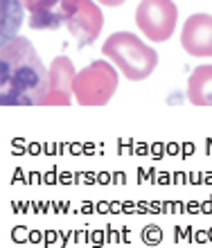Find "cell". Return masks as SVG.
<instances>
[{"label":"cell","mask_w":212,"mask_h":248,"mask_svg":"<svg viewBox=\"0 0 212 248\" xmlns=\"http://www.w3.org/2000/svg\"><path fill=\"white\" fill-rule=\"evenodd\" d=\"M23 7L30 12L32 30H59L63 25L61 0H23Z\"/></svg>","instance_id":"obj_8"},{"label":"cell","mask_w":212,"mask_h":248,"mask_svg":"<svg viewBox=\"0 0 212 248\" xmlns=\"http://www.w3.org/2000/svg\"><path fill=\"white\" fill-rule=\"evenodd\" d=\"M50 88V68L43 65L34 46L14 36L0 47V104L43 106Z\"/></svg>","instance_id":"obj_1"},{"label":"cell","mask_w":212,"mask_h":248,"mask_svg":"<svg viewBox=\"0 0 212 248\" xmlns=\"http://www.w3.org/2000/svg\"><path fill=\"white\" fill-rule=\"evenodd\" d=\"M23 0H2V43L16 36L23 23Z\"/></svg>","instance_id":"obj_10"},{"label":"cell","mask_w":212,"mask_h":248,"mask_svg":"<svg viewBox=\"0 0 212 248\" xmlns=\"http://www.w3.org/2000/svg\"><path fill=\"white\" fill-rule=\"evenodd\" d=\"M187 99L194 106H212V63L192 70L187 79Z\"/></svg>","instance_id":"obj_9"},{"label":"cell","mask_w":212,"mask_h":248,"mask_svg":"<svg viewBox=\"0 0 212 248\" xmlns=\"http://www.w3.org/2000/svg\"><path fill=\"white\" fill-rule=\"evenodd\" d=\"M63 25L81 47L97 41L104 27V14L93 0H61Z\"/></svg>","instance_id":"obj_4"},{"label":"cell","mask_w":212,"mask_h":248,"mask_svg":"<svg viewBox=\"0 0 212 248\" xmlns=\"http://www.w3.org/2000/svg\"><path fill=\"white\" fill-rule=\"evenodd\" d=\"M75 77H77V70H75L73 61L68 59V57H57L52 61V65H50V88H47V97L43 106L73 104Z\"/></svg>","instance_id":"obj_6"},{"label":"cell","mask_w":212,"mask_h":248,"mask_svg":"<svg viewBox=\"0 0 212 248\" xmlns=\"http://www.w3.org/2000/svg\"><path fill=\"white\" fill-rule=\"evenodd\" d=\"M100 5H104V7H120L124 0H97Z\"/></svg>","instance_id":"obj_11"},{"label":"cell","mask_w":212,"mask_h":248,"mask_svg":"<svg viewBox=\"0 0 212 248\" xmlns=\"http://www.w3.org/2000/svg\"><path fill=\"white\" fill-rule=\"evenodd\" d=\"M179 9L174 0H142L136 9V25L149 41L163 43L174 34Z\"/></svg>","instance_id":"obj_5"},{"label":"cell","mask_w":212,"mask_h":248,"mask_svg":"<svg viewBox=\"0 0 212 248\" xmlns=\"http://www.w3.org/2000/svg\"><path fill=\"white\" fill-rule=\"evenodd\" d=\"M181 46L192 57H212V16L194 14L181 30Z\"/></svg>","instance_id":"obj_7"},{"label":"cell","mask_w":212,"mask_h":248,"mask_svg":"<svg viewBox=\"0 0 212 248\" xmlns=\"http://www.w3.org/2000/svg\"><path fill=\"white\" fill-rule=\"evenodd\" d=\"M106 59L118 68L126 79L142 81L156 70L158 52L151 46H147L131 32H115L104 41L102 46Z\"/></svg>","instance_id":"obj_2"},{"label":"cell","mask_w":212,"mask_h":248,"mask_svg":"<svg viewBox=\"0 0 212 248\" xmlns=\"http://www.w3.org/2000/svg\"><path fill=\"white\" fill-rule=\"evenodd\" d=\"M75 99L79 106H104L118 91V72L111 61H93L75 77Z\"/></svg>","instance_id":"obj_3"}]
</instances>
